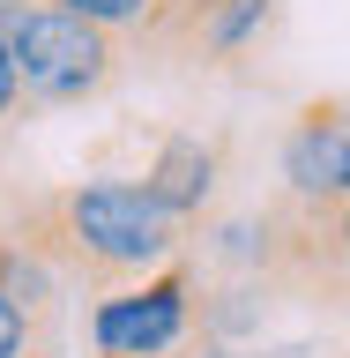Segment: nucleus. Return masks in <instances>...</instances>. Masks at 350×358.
Listing matches in <instances>:
<instances>
[{
  "label": "nucleus",
  "mask_w": 350,
  "mask_h": 358,
  "mask_svg": "<svg viewBox=\"0 0 350 358\" xmlns=\"http://www.w3.org/2000/svg\"><path fill=\"white\" fill-rule=\"evenodd\" d=\"M187 239V224L164 217L142 179H75L52 194L15 201V246H30L60 284L82 291H119L164 268Z\"/></svg>",
  "instance_id": "obj_1"
},
{
  "label": "nucleus",
  "mask_w": 350,
  "mask_h": 358,
  "mask_svg": "<svg viewBox=\"0 0 350 358\" xmlns=\"http://www.w3.org/2000/svg\"><path fill=\"white\" fill-rule=\"evenodd\" d=\"M8 60H15L22 105H97L127 75V38L67 8H30L8 30Z\"/></svg>",
  "instance_id": "obj_2"
},
{
  "label": "nucleus",
  "mask_w": 350,
  "mask_h": 358,
  "mask_svg": "<svg viewBox=\"0 0 350 358\" xmlns=\"http://www.w3.org/2000/svg\"><path fill=\"white\" fill-rule=\"evenodd\" d=\"M187 306H194V268L172 254V262L150 268L142 284L105 291L97 313H89V336H97L105 358H164V351H179V336H187Z\"/></svg>",
  "instance_id": "obj_3"
},
{
  "label": "nucleus",
  "mask_w": 350,
  "mask_h": 358,
  "mask_svg": "<svg viewBox=\"0 0 350 358\" xmlns=\"http://www.w3.org/2000/svg\"><path fill=\"white\" fill-rule=\"evenodd\" d=\"M350 187V127L343 97H313L284 134V194L298 201H343Z\"/></svg>",
  "instance_id": "obj_4"
},
{
  "label": "nucleus",
  "mask_w": 350,
  "mask_h": 358,
  "mask_svg": "<svg viewBox=\"0 0 350 358\" xmlns=\"http://www.w3.org/2000/svg\"><path fill=\"white\" fill-rule=\"evenodd\" d=\"M217 187H224V142H209V134H164L156 164L142 172V194L179 224H194L217 201Z\"/></svg>",
  "instance_id": "obj_5"
},
{
  "label": "nucleus",
  "mask_w": 350,
  "mask_h": 358,
  "mask_svg": "<svg viewBox=\"0 0 350 358\" xmlns=\"http://www.w3.org/2000/svg\"><path fill=\"white\" fill-rule=\"evenodd\" d=\"M268 22H276V0H224L172 45V60H239V52H254Z\"/></svg>",
  "instance_id": "obj_6"
},
{
  "label": "nucleus",
  "mask_w": 350,
  "mask_h": 358,
  "mask_svg": "<svg viewBox=\"0 0 350 358\" xmlns=\"http://www.w3.org/2000/svg\"><path fill=\"white\" fill-rule=\"evenodd\" d=\"M0 299H8V306H15L38 336L52 329V313H60V276H52L30 246H15L8 231H0Z\"/></svg>",
  "instance_id": "obj_7"
},
{
  "label": "nucleus",
  "mask_w": 350,
  "mask_h": 358,
  "mask_svg": "<svg viewBox=\"0 0 350 358\" xmlns=\"http://www.w3.org/2000/svg\"><path fill=\"white\" fill-rule=\"evenodd\" d=\"M38 8H67V15H82V22H105L112 38H142V22H150V0H38Z\"/></svg>",
  "instance_id": "obj_8"
},
{
  "label": "nucleus",
  "mask_w": 350,
  "mask_h": 358,
  "mask_svg": "<svg viewBox=\"0 0 350 358\" xmlns=\"http://www.w3.org/2000/svg\"><path fill=\"white\" fill-rule=\"evenodd\" d=\"M30 351H38V329H30V321L0 299V358H30Z\"/></svg>",
  "instance_id": "obj_9"
},
{
  "label": "nucleus",
  "mask_w": 350,
  "mask_h": 358,
  "mask_svg": "<svg viewBox=\"0 0 350 358\" xmlns=\"http://www.w3.org/2000/svg\"><path fill=\"white\" fill-rule=\"evenodd\" d=\"M22 112V90H15V60H8V38H0V127Z\"/></svg>",
  "instance_id": "obj_10"
},
{
  "label": "nucleus",
  "mask_w": 350,
  "mask_h": 358,
  "mask_svg": "<svg viewBox=\"0 0 350 358\" xmlns=\"http://www.w3.org/2000/svg\"><path fill=\"white\" fill-rule=\"evenodd\" d=\"M30 8H38V0H0V38H8V30H15V22L30 15Z\"/></svg>",
  "instance_id": "obj_11"
},
{
  "label": "nucleus",
  "mask_w": 350,
  "mask_h": 358,
  "mask_svg": "<svg viewBox=\"0 0 350 358\" xmlns=\"http://www.w3.org/2000/svg\"><path fill=\"white\" fill-rule=\"evenodd\" d=\"M30 358H45V343H38V351H30Z\"/></svg>",
  "instance_id": "obj_12"
}]
</instances>
